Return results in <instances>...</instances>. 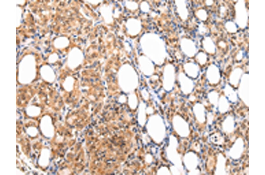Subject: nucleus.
<instances>
[{
    "label": "nucleus",
    "mask_w": 265,
    "mask_h": 175,
    "mask_svg": "<svg viewBox=\"0 0 265 175\" xmlns=\"http://www.w3.org/2000/svg\"><path fill=\"white\" fill-rule=\"evenodd\" d=\"M178 80L181 90L184 94H188L192 92L194 88V83L191 79L181 72L178 75Z\"/></svg>",
    "instance_id": "f257e3e1"
},
{
    "label": "nucleus",
    "mask_w": 265,
    "mask_h": 175,
    "mask_svg": "<svg viewBox=\"0 0 265 175\" xmlns=\"http://www.w3.org/2000/svg\"><path fill=\"white\" fill-rule=\"evenodd\" d=\"M175 71L172 67L167 68L164 72V83L165 89L169 91L173 89L175 82Z\"/></svg>",
    "instance_id": "f03ea898"
},
{
    "label": "nucleus",
    "mask_w": 265,
    "mask_h": 175,
    "mask_svg": "<svg viewBox=\"0 0 265 175\" xmlns=\"http://www.w3.org/2000/svg\"><path fill=\"white\" fill-rule=\"evenodd\" d=\"M206 76L210 83H217L219 79V74L218 69L215 67H211L207 71Z\"/></svg>",
    "instance_id": "7ed1b4c3"
},
{
    "label": "nucleus",
    "mask_w": 265,
    "mask_h": 175,
    "mask_svg": "<svg viewBox=\"0 0 265 175\" xmlns=\"http://www.w3.org/2000/svg\"><path fill=\"white\" fill-rule=\"evenodd\" d=\"M184 69L186 74L191 77L195 78L198 75L199 70L196 67H186Z\"/></svg>",
    "instance_id": "20e7f679"
},
{
    "label": "nucleus",
    "mask_w": 265,
    "mask_h": 175,
    "mask_svg": "<svg viewBox=\"0 0 265 175\" xmlns=\"http://www.w3.org/2000/svg\"><path fill=\"white\" fill-rule=\"evenodd\" d=\"M215 92H211L208 95V98L210 102L212 104H216L218 95Z\"/></svg>",
    "instance_id": "39448f33"
}]
</instances>
